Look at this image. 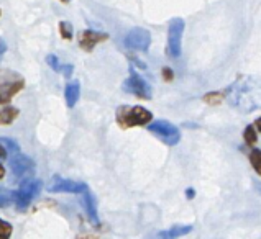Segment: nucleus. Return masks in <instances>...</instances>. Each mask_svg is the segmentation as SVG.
<instances>
[{"mask_svg": "<svg viewBox=\"0 0 261 239\" xmlns=\"http://www.w3.org/2000/svg\"><path fill=\"white\" fill-rule=\"evenodd\" d=\"M223 99L242 113H251L259 107L258 82L250 76H240L223 92Z\"/></svg>", "mask_w": 261, "mask_h": 239, "instance_id": "nucleus-1", "label": "nucleus"}, {"mask_svg": "<svg viewBox=\"0 0 261 239\" xmlns=\"http://www.w3.org/2000/svg\"><path fill=\"white\" fill-rule=\"evenodd\" d=\"M115 120L120 128H135L153 122V113L140 105H122L115 111Z\"/></svg>", "mask_w": 261, "mask_h": 239, "instance_id": "nucleus-2", "label": "nucleus"}, {"mask_svg": "<svg viewBox=\"0 0 261 239\" xmlns=\"http://www.w3.org/2000/svg\"><path fill=\"white\" fill-rule=\"evenodd\" d=\"M23 87H25V80L20 74L12 71L0 72V105L10 102L15 95L21 92Z\"/></svg>", "mask_w": 261, "mask_h": 239, "instance_id": "nucleus-3", "label": "nucleus"}, {"mask_svg": "<svg viewBox=\"0 0 261 239\" xmlns=\"http://www.w3.org/2000/svg\"><path fill=\"white\" fill-rule=\"evenodd\" d=\"M150 133H153L156 138L161 139L166 146H176L181 141V131L173 123L166 120H158V122H150L146 125Z\"/></svg>", "mask_w": 261, "mask_h": 239, "instance_id": "nucleus-4", "label": "nucleus"}, {"mask_svg": "<svg viewBox=\"0 0 261 239\" xmlns=\"http://www.w3.org/2000/svg\"><path fill=\"white\" fill-rule=\"evenodd\" d=\"M40 192H41V181H38V178L32 177L21 182L17 195H15V203H17L18 212H27V208L38 197Z\"/></svg>", "mask_w": 261, "mask_h": 239, "instance_id": "nucleus-5", "label": "nucleus"}, {"mask_svg": "<svg viewBox=\"0 0 261 239\" xmlns=\"http://www.w3.org/2000/svg\"><path fill=\"white\" fill-rule=\"evenodd\" d=\"M10 170H12V175L15 177V181H20L23 182L27 178H32L36 172V166H35V161L30 159L28 156L25 154H20L18 153H13V156L10 158Z\"/></svg>", "mask_w": 261, "mask_h": 239, "instance_id": "nucleus-6", "label": "nucleus"}, {"mask_svg": "<svg viewBox=\"0 0 261 239\" xmlns=\"http://www.w3.org/2000/svg\"><path fill=\"white\" fill-rule=\"evenodd\" d=\"M184 20L173 18L168 28V54L171 57H179L182 49V33H184Z\"/></svg>", "mask_w": 261, "mask_h": 239, "instance_id": "nucleus-7", "label": "nucleus"}, {"mask_svg": "<svg viewBox=\"0 0 261 239\" xmlns=\"http://www.w3.org/2000/svg\"><path fill=\"white\" fill-rule=\"evenodd\" d=\"M123 91L126 94L138 97L141 100H150L153 95V91H151V87L148 85V82L133 69L130 71V76L123 82Z\"/></svg>", "mask_w": 261, "mask_h": 239, "instance_id": "nucleus-8", "label": "nucleus"}, {"mask_svg": "<svg viewBox=\"0 0 261 239\" xmlns=\"http://www.w3.org/2000/svg\"><path fill=\"white\" fill-rule=\"evenodd\" d=\"M125 46L133 51H146L151 44V35L145 28H132L125 36Z\"/></svg>", "mask_w": 261, "mask_h": 239, "instance_id": "nucleus-9", "label": "nucleus"}, {"mask_svg": "<svg viewBox=\"0 0 261 239\" xmlns=\"http://www.w3.org/2000/svg\"><path fill=\"white\" fill-rule=\"evenodd\" d=\"M86 187H87L86 184L68 181V178L55 175L48 185V192H51V193H83L86 190Z\"/></svg>", "mask_w": 261, "mask_h": 239, "instance_id": "nucleus-10", "label": "nucleus"}, {"mask_svg": "<svg viewBox=\"0 0 261 239\" xmlns=\"http://www.w3.org/2000/svg\"><path fill=\"white\" fill-rule=\"evenodd\" d=\"M107 40H109L107 33L94 32V29H86V32L79 35V46L89 53V51H92L99 43L107 41Z\"/></svg>", "mask_w": 261, "mask_h": 239, "instance_id": "nucleus-11", "label": "nucleus"}, {"mask_svg": "<svg viewBox=\"0 0 261 239\" xmlns=\"http://www.w3.org/2000/svg\"><path fill=\"white\" fill-rule=\"evenodd\" d=\"M84 193V200H83V205H84V210L89 216V220L94 226H99L100 225V220H99V215H97V205H95V198L91 193V190L86 187V190L83 192Z\"/></svg>", "mask_w": 261, "mask_h": 239, "instance_id": "nucleus-12", "label": "nucleus"}, {"mask_svg": "<svg viewBox=\"0 0 261 239\" xmlns=\"http://www.w3.org/2000/svg\"><path fill=\"white\" fill-rule=\"evenodd\" d=\"M192 231V226L189 225H179V226H173L166 231H160V233H156L151 239H179L186 234H189Z\"/></svg>", "mask_w": 261, "mask_h": 239, "instance_id": "nucleus-13", "label": "nucleus"}, {"mask_svg": "<svg viewBox=\"0 0 261 239\" xmlns=\"http://www.w3.org/2000/svg\"><path fill=\"white\" fill-rule=\"evenodd\" d=\"M64 97H66V105L69 108L76 107V103L79 102V97H81V82L79 80L69 82V84L66 85Z\"/></svg>", "mask_w": 261, "mask_h": 239, "instance_id": "nucleus-14", "label": "nucleus"}, {"mask_svg": "<svg viewBox=\"0 0 261 239\" xmlns=\"http://www.w3.org/2000/svg\"><path fill=\"white\" fill-rule=\"evenodd\" d=\"M46 63H48V66H49L55 72L63 74V76H64L66 79H69V77L72 76L74 67H72L71 64H61V63H59V59H58L55 54H48Z\"/></svg>", "mask_w": 261, "mask_h": 239, "instance_id": "nucleus-15", "label": "nucleus"}, {"mask_svg": "<svg viewBox=\"0 0 261 239\" xmlns=\"http://www.w3.org/2000/svg\"><path fill=\"white\" fill-rule=\"evenodd\" d=\"M18 151H20L18 143H15L13 139L9 138H0V161L9 159L10 153H18Z\"/></svg>", "mask_w": 261, "mask_h": 239, "instance_id": "nucleus-16", "label": "nucleus"}, {"mask_svg": "<svg viewBox=\"0 0 261 239\" xmlns=\"http://www.w3.org/2000/svg\"><path fill=\"white\" fill-rule=\"evenodd\" d=\"M18 115H20L18 108L5 107L4 110H0V125H12L18 118Z\"/></svg>", "mask_w": 261, "mask_h": 239, "instance_id": "nucleus-17", "label": "nucleus"}, {"mask_svg": "<svg viewBox=\"0 0 261 239\" xmlns=\"http://www.w3.org/2000/svg\"><path fill=\"white\" fill-rule=\"evenodd\" d=\"M15 195H17V192L7 190V189H0V208L10 206L15 201Z\"/></svg>", "mask_w": 261, "mask_h": 239, "instance_id": "nucleus-18", "label": "nucleus"}, {"mask_svg": "<svg viewBox=\"0 0 261 239\" xmlns=\"http://www.w3.org/2000/svg\"><path fill=\"white\" fill-rule=\"evenodd\" d=\"M243 138H245V143H247L250 147H253L258 141V130H255L253 125L247 126V128H245V133H243Z\"/></svg>", "mask_w": 261, "mask_h": 239, "instance_id": "nucleus-19", "label": "nucleus"}, {"mask_svg": "<svg viewBox=\"0 0 261 239\" xmlns=\"http://www.w3.org/2000/svg\"><path fill=\"white\" fill-rule=\"evenodd\" d=\"M13 233V228L9 221L0 218V239H10Z\"/></svg>", "mask_w": 261, "mask_h": 239, "instance_id": "nucleus-20", "label": "nucleus"}, {"mask_svg": "<svg viewBox=\"0 0 261 239\" xmlns=\"http://www.w3.org/2000/svg\"><path fill=\"white\" fill-rule=\"evenodd\" d=\"M259 149L253 146L251 149V153H250V161H251V166L255 167L256 170V174H261V166H259Z\"/></svg>", "mask_w": 261, "mask_h": 239, "instance_id": "nucleus-21", "label": "nucleus"}, {"mask_svg": "<svg viewBox=\"0 0 261 239\" xmlns=\"http://www.w3.org/2000/svg\"><path fill=\"white\" fill-rule=\"evenodd\" d=\"M222 100H223V92H208L204 97V102L211 103V105H219Z\"/></svg>", "mask_w": 261, "mask_h": 239, "instance_id": "nucleus-22", "label": "nucleus"}, {"mask_svg": "<svg viewBox=\"0 0 261 239\" xmlns=\"http://www.w3.org/2000/svg\"><path fill=\"white\" fill-rule=\"evenodd\" d=\"M59 33L64 40H72V25L68 21H61L59 23Z\"/></svg>", "mask_w": 261, "mask_h": 239, "instance_id": "nucleus-23", "label": "nucleus"}, {"mask_svg": "<svg viewBox=\"0 0 261 239\" xmlns=\"http://www.w3.org/2000/svg\"><path fill=\"white\" fill-rule=\"evenodd\" d=\"M5 51H7V43L0 38V61H2V57H4V54H5Z\"/></svg>", "mask_w": 261, "mask_h": 239, "instance_id": "nucleus-24", "label": "nucleus"}, {"mask_svg": "<svg viewBox=\"0 0 261 239\" xmlns=\"http://www.w3.org/2000/svg\"><path fill=\"white\" fill-rule=\"evenodd\" d=\"M163 76H165L166 80H171V79H173V72H171V69H168V67H166V69H163Z\"/></svg>", "mask_w": 261, "mask_h": 239, "instance_id": "nucleus-25", "label": "nucleus"}, {"mask_svg": "<svg viewBox=\"0 0 261 239\" xmlns=\"http://www.w3.org/2000/svg\"><path fill=\"white\" fill-rule=\"evenodd\" d=\"M186 197H188L189 200H192L194 197H196V192H194V189H188V190H186Z\"/></svg>", "mask_w": 261, "mask_h": 239, "instance_id": "nucleus-26", "label": "nucleus"}, {"mask_svg": "<svg viewBox=\"0 0 261 239\" xmlns=\"http://www.w3.org/2000/svg\"><path fill=\"white\" fill-rule=\"evenodd\" d=\"M4 177H5V167L2 166V164H0V181H2Z\"/></svg>", "mask_w": 261, "mask_h": 239, "instance_id": "nucleus-27", "label": "nucleus"}, {"mask_svg": "<svg viewBox=\"0 0 261 239\" xmlns=\"http://www.w3.org/2000/svg\"><path fill=\"white\" fill-rule=\"evenodd\" d=\"M77 239H97V236H94V234H86V236H81Z\"/></svg>", "mask_w": 261, "mask_h": 239, "instance_id": "nucleus-28", "label": "nucleus"}, {"mask_svg": "<svg viewBox=\"0 0 261 239\" xmlns=\"http://www.w3.org/2000/svg\"><path fill=\"white\" fill-rule=\"evenodd\" d=\"M61 2H64V4H68V2H69V0H61Z\"/></svg>", "mask_w": 261, "mask_h": 239, "instance_id": "nucleus-29", "label": "nucleus"}, {"mask_svg": "<svg viewBox=\"0 0 261 239\" xmlns=\"http://www.w3.org/2000/svg\"><path fill=\"white\" fill-rule=\"evenodd\" d=\"M0 17H2V9H0Z\"/></svg>", "mask_w": 261, "mask_h": 239, "instance_id": "nucleus-30", "label": "nucleus"}]
</instances>
